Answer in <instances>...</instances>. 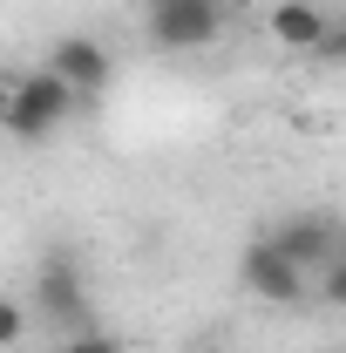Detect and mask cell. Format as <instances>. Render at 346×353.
<instances>
[{
	"label": "cell",
	"mask_w": 346,
	"mask_h": 353,
	"mask_svg": "<svg viewBox=\"0 0 346 353\" xmlns=\"http://www.w3.org/2000/svg\"><path fill=\"white\" fill-rule=\"evenodd\" d=\"M75 102H82V95L61 82V75L34 68V75L7 82V102H0V130L14 136V143H41V136H54L61 123H68V109H75Z\"/></svg>",
	"instance_id": "1"
},
{
	"label": "cell",
	"mask_w": 346,
	"mask_h": 353,
	"mask_svg": "<svg viewBox=\"0 0 346 353\" xmlns=\"http://www.w3.org/2000/svg\"><path fill=\"white\" fill-rule=\"evenodd\" d=\"M217 28H224V7L217 0H150V41L170 48V54L217 41Z\"/></svg>",
	"instance_id": "2"
},
{
	"label": "cell",
	"mask_w": 346,
	"mask_h": 353,
	"mask_svg": "<svg viewBox=\"0 0 346 353\" xmlns=\"http://www.w3.org/2000/svg\"><path fill=\"white\" fill-rule=\"evenodd\" d=\"M238 279H245V292H258L265 306H299L305 299V265H292L272 238H252V245H245Z\"/></svg>",
	"instance_id": "3"
},
{
	"label": "cell",
	"mask_w": 346,
	"mask_h": 353,
	"mask_svg": "<svg viewBox=\"0 0 346 353\" xmlns=\"http://www.w3.org/2000/svg\"><path fill=\"white\" fill-rule=\"evenodd\" d=\"M34 299H41V312L54 319V326H82L88 319V292H82V265H75V252H48L41 272H34Z\"/></svg>",
	"instance_id": "4"
},
{
	"label": "cell",
	"mask_w": 346,
	"mask_h": 353,
	"mask_svg": "<svg viewBox=\"0 0 346 353\" xmlns=\"http://www.w3.org/2000/svg\"><path fill=\"white\" fill-rule=\"evenodd\" d=\"M48 75H61L75 95H102L109 75H116V61H109V48L88 41V34H61V41L48 48Z\"/></svg>",
	"instance_id": "5"
},
{
	"label": "cell",
	"mask_w": 346,
	"mask_h": 353,
	"mask_svg": "<svg viewBox=\"0 0 346 353\" xmlns=\"http://www.w3.org/2000/svg\"><path fill=\"white\" fill-rule=\"evenodd\" d=\"M326 21H333V14H326L319 0H272V7H265V34L278 48H292V54H312L319 34H326Z\"/></svg>",
	"instance_id": "6"
},
{
	"label": "cell",
	"mask_w": 346,
	"mask_h": 353,
	"mask_svg": "<svg viewBox=\"0 0 346 353\" xmlns=\"http://www.w3.org/2000/svg\"><path fill=\"white\" fill-rule=\"evenodd\" d=\"M272 245H278L292 265H326V252H333V224L312 218V211H299V218H285L278 231H272Z\"/></svg>",
	"instance_id": "7"
},
{
	"label": "cell",
	"mask_w": 346,
	"mask_h": 353,
	"mask_svg": "<svg viewBox=\"0 0 346 353\" xmlns=\"http://www.w3.org/2000/svg\"><path fill=\"white\" fill-rule=\"evenodd\" d=\"M21 333H28V312L14 306V299H0V353L14 347V340H21Z\"/></svg>",
	"instance_id": "8"
},
{
	"label": "cell",
	"mask_w": 346,
	"mask_h": 353,
	"mask_svg": "<svg viewBox=\"0 0 346 353\" xmlns=\"http://www.w3.org/2000/svg\"><path fill=\"white\" fill-rule=\"evenodd\" d=\"M312 54H319V61H346V21H326V34H319Z\"/></svg>",
	"instance_id": "9"
},
{
	"label": "cell",
	"mask_w": 346,
	"mask_h": 353,
	"mask_svg": "<svg viewBox=\"0 0 346 353\" xmlns=\"http://www.w3.org/2000/svg\"><path fill=\"white\" fill-rule=\"evenodd\" d=\"M319 292H326V306H340V312H346V259H340V265H326V285H319Z\"/></svg>",
	"instance_id": "10"
},
{
	"label": "cell",
	"mask_w": 346,
	"mask_h": 353,
	"mask_svg": "<svg viewBox=\"0 0 346 353\" xmlns=\"http://www.w3.org/2000/svg\"><path fill=\"white\" fill-rule=\"evenodd\" d=\"M68 353H130V347L109 340V333H82V340H68Z\"/></svg>",
	"instance_id": "11"
},
{
	"label": "cell",
	"mask_w": 346,
	"mask_h": 353,
	"mask_svg": "<svg viewBox=\"0 0 346 353\" xmlns=\"http://www.w3.org/2000/svg\"><path fill=\"white\" fill-rule=\"evenodd\" d=\"M190 353H224V347H217V340H204V347H190Z\"/></svg>",
	"instance_id": "12"
},
{
	"label": "cell",
	"mask_w": 346,
	"mask_h": 353,
	"mask_svg": "<svg viewBox=\"0 0 346 353\" xmlns=\"http://www.w3.org/2000/svg\"><path fill=\"white\" fill-rule=\"evenodd\" d=\"M0 102H7V75H0Z\"/></svg>",
	"instance_id": "13"
}]
</instances>
